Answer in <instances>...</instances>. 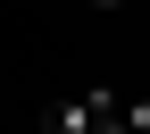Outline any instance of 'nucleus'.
Returning <instances> with one entry per match:
<instances>
[{
  "label": "nucleus",
  "instance_id": "2",
  "mask_svg": "<svg viewBox=\"0 0 150 134\" xmlns=\"http://www.w3.org/2000/svg\"><path fill=\"white\" fill-rule=\"evenodd\" d=\"M83 9H125V0H83Z\"/></svg>",
  "mask_w": 150,
  "mask_h": 134
},
{
  "label": "nucleus",
  "instance_id": "1",
  "mask_svg": "<svg viewBox=\"0 0 150 134\" xmlns=\"http://www.w3.org/2000/svg\"><path fill=\"white\" fill-rule=\"evenodd\" d=\"M117 109H125L117 92H108V84H92V92H75V101H50V109H42V126H50V134H100Z\"/></svg>",
  "mask_w": 150,
  "mask_h": 134
}]
</instances>
